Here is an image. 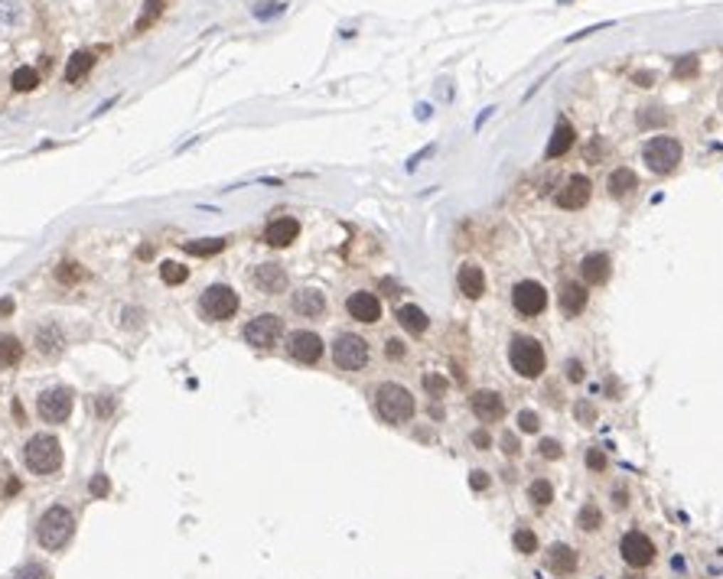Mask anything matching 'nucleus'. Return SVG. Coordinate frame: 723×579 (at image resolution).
I'll return each mask as SVG.
<instances>
[{
    "label": "nucleus",
    "instance_id": "nucleus-11",
    "mask_svg": "<svg viewBox=\"0 0 723 579\" xmlns=\"http://www.w3.org/2000/svg\"><path fill=\"white\" fill-rule=\"evenodd\" d=\"M619 553H623V560L629 566L642 570V566H648L655 560V543L648 541V534H642V531H626L623 543H619Z\"/></svg>",
    "mask_w": 723,
    "mask_h": 579
},
{
    "label": "nucleus",
    "instance_id": "nucleus-8",
    "mask_svg": "<svg viewBox=\"0 0 723 579\" xmlns=\"http://www.w3.org/2000/svg\"><path fill=\"white\" fill-rule=\"evenodd\" d=\"M280 335H284V319L274 316V313H261V316H254L251 323L245 325V342L254 348L278 345Z\"/></svg>",
    "mask_w": 723,
    "mask_h": 579
},
{
    "label": "nucleus",
    "instance_id": "nucleus-49",
    "mask_svg": "<svg viewBox=\"0 0 723 579\" xmlns=\"http://www.w3.org/2000/svg\"><path fill=\"white\" fill-rule=\"evenodd\" d=\"M586 378V371H584V364L577 362V358H570L567 362V381H574V384H580V381Z\"/></svg>",
    "mask_w": 723,
    "mask_h": 579
},
{
    "label": "nucleus",
    "instance_id": "nucleus-25",
    "mask_svg": "<svg viewBox=\"0 0 723 579\" xmlns=\"http://www.w3.org/2000/svg\"><path fill=\"white\" fill-rule=\"evenodd\" d=\"M570 147H574V127H570L567 121H557L554 134H551V140H547L544 156L547 160H557V156H564Z\"/></svg>",
    "mask_w": 723,
    "mask_h": 579
},
{
    "label": "nucleus",
    "instance_id": "nucleus-17",
    "mask_svg": "<svg viewBox=\"0 0 723 579\" xmlns=\"http://www.w3.org/2000/svg\"><path fill=\"white\" fill-rule=\"evenodd\" d=\"M580 274H584V280L590 286H603L609 280V274H613V257L606 251H593V254H586L580 261Z\"/></svg>",
    "mask_w": 723,
    "mask_h": 579
},
{
    "label": "nucleus",
    "instance_id": "nucleus-2",
    "mask_svg": "<svg viewBox=\"0 0 723 579\" xmlns=\"http://www.w3.org/2000/svg\"><path fill=\"white\" fill-rule=\"evenodd\" d=\"M75 534V518L65 504H53L43 511V518L36 524V541L43 550H62Z\"/></svg>",
    "mask_w": 723,
    "mask_h": 579
},
{
    "label": "nucleus",
    "instance_id": "nucleus-10",
    "mask_svg": "<svg viewBox=\"0 0 723 579\" xmlns=\"http://www.w3.org/2000/svg\"><path fill=\"white\" fill-rule=\"evenodd\" d=\"M72 391L69 387H53V391H46V394L39 397V404H36V410H39V417L46 420V423H65L69 420V413H72Z\"/></svg>",
    "mask_w": 723,
    "mask_h": 579
},
{
    "label": "nucleus",
    "instance_id": "nucleus-27",
    "mask_svg": "<svg viewBox=\"0 0 723 579\" xmlns=\"http://www.w3.org/2000/svg\"><path fill=\"white\" fill-rule=\"evenodd\" d=\"M95 65V53H75L69 59V65H65V82H78V78H85L88 72H92Z\"/></svg>",
    "mask_w": 723,
    "mask_h": 579
},
{
    "label": "nucleus",
    "instance_id": "nucleus-14",
    "mask_svg": "<svg viewBox=\"0 0 723 579\" xmlns=\"http://www.w3.org/2000/svg\"><path fill=\"white\" fill-rule=\"evenodd\" d=\"M470 410L479 423H499V420L505 417V401H502V394H495V391H476V394L470 397Z\"/></svg>",
    "mask_w": 723,
    "mask_h": 579
},
{
    "label": "nucleus",
    "instance_id": "nucleus-48",
    "mask_svg": "<svg viewBox=\"0 0 723 579\" xmlns=\"http://www.w3.org/2000/svg\"><path fill=\"white\" fill-rule=\"evenodd\" d=\"M470 443H473L476 449H482V453H485V449L492 446V436H489V433H485L482 426H479V430H473V433H470Z\"/></svg>",
    "mask_w": 723,
    "mask_h": 579
},
{
    "label": "nucleus",
    "instance_id": "nucleus-47",
    "mask_svg": "<svg viewBox=\"0 0 723 579\" xmlns=\"http://www.w3.org/2000/svg\"><path fill=\"white\" fill-rule=\"evenodd\" d=\"M665 121H668V117L658 108H645V114H639V127H652V124H665Z\"/></svg>",
    "mask_w": 723,
    "mask_h": 579
},
{
    "label": "nucleus",
    "instance_id": "nucleus-22",
    "mask_svg": "<svg viewBox=\"0 0 723 579\" xmlns=\"http://www.w3.org/2000/svg\"><path fill=\"white\" fill-rule=\"evenodd\" d=\"M580 556L574 547H567V543H554V547L547 550V570L557 573V576H570V573L577 570Z\"/></svg>",
    "mask_w": 723,
    "mask_h": 579
},
{
    "label": "nucleus",
    "instance_id": "nucleus-43",
    "mask_svg": "<svg viewBox=\"0 0 723 579\" xmlns=\"http://www.w3.org/2000/svg\"><path fill=\"white\" fill-rule=\"evenodd\" d=\"M385 355L391 358V362H404V358H408V345H404L401 339H388L385 342Z\"/></svg>",
    "mask_w": 723,
    "mask_h": 579
},
{
    "label": "nucleus",
    "instance_id": "nucleus-53",
    "mask_svg": "<svg viewBox=\"0 0 723 579\" xmlns=\"http://www.w3.org/2000/svg\"><path fill=\"white\" fill-rule=\"evenodd\" d=\"M626 498H629V494H626V488H619V492H616V494H613V502H616V508H626V504H629V502H626Z\"/></svg>",
    "mask_w": 723,
    "mask_h": 579
},
{
    "label": "nucleus",
    "instance_id": "nucleus-16",
    "mask_svg": "<svg viewBox=\"0 0 723 579\" xmlns=\"http://www.w3.org/2000/svg\"><path fill=\"white\" fill-rule=\"evenodd\" d=\"M254 286L268 296H278L287 290V271L280 264H258L254 267Z\"/></svg>",
    "mask_w": 723,
    "mask_h": 579
},
{
    "label": "nucleus",
    "instance_id": "nucleus-42",
    "mask_svg": "<svg viewBox=\"0 0 723 579\" xmlns=\"http://www.w3.org/2000/svg\"><path fill=\"white\" fill-rule=\"evenodd\" d=\"M88 492H92V498H105V494L111 492V482L105 472H98V475H92V482H88Z\"/></svg>",
    "mask_w": 723,
    "mask_h": 579
},
{
    "label": "nucleus",
    "instance_id": "nucleus-44",
    "mask_svg": "<svg viewBox=\"0 0 723 579\" xmlns=\"http://www.w3.org/2000/svg\"><path fill=\"white\" fill-rule=\"evenodd\" d=\"M574 413H577V423H593V420H596V407H593L590 401H577Z\"/></svg>",
    "mask_w": 723,
    "mask_h": 579
},
{
    "label": "nucleus",
    "instance_id": "nucleus-29",
    "mask_svg": "<svg viewBox=\"0 0 723 579\" xmlns=\"http://www.w3.org/2000/svg\"><path fill=\"white\" fill-rule=\"evenodd\" d=\"M577 527H580V531H590V534L600 531V527H603V511L596 508L593 502H586L584 508L577 511Z\"/></svg>",
    "mask_w": 723,
    "mask_h": 579
},
{
    "label": "nucleus",
    "instance_id": "nucleus-36",
    "mask_svg": "<svg viewBox=\"0 0 723 579\" xmlns=\"http://www.w3.org/2000/svg\"><path fill=\"white\" fill-rule=\"evenodd\" d=\"M56 280L59 283H78V280H85V271H82V264H72V261H65V264H59L56 267Z\"/></svg>",
    "mask_w": 723,
    "mask_h": 579
},
{
    "label": "nucleus",
    "instance_id": "nucleus-50",
    "mask_svg": "<svg viewBox=\"0 0 723 579\" xmlns=\"http://www.w3.org/2000/svg\"><path fill=\"white\" fill-rule=\"evenodd\" d=\"M470 485H473V492H485V488H489V475H485L482 469L470 472Z\"/></svg>",
    "mask_w": 723,
    "mask_h": 579
},
{
    "label": "nucleus",
    "instance_id": "nucleus-45",
    "mask_svg": "<svg viewBox=\"0 0 723 579\" xmlns=\"http://www.w3.org/2000/svg\"><path fill=\"white\" fill-rule=\"evenodd\" d=\"M499 446H502V453H505V456H512V459L522 453V446H518V436H515V433H502Z\"/></svg>",
    "mask_w": 723,
    "mask_h": 579
},
{
    "label": "nucleus",
    "instance_id": "nucleus-6",
    "mask_svg": "<svg viewBox=\"0 0 723 579\" xmlns=\"http://www.w3.org/2000/svg\"><path fill=\"white\" fill-rule=\"evenodd\" d=\"M238 306H241L238 293H235L231 286H225V283H212L206 293L199 296L202 316L212 319V323H225V319H231L235 313H238Z\"/></svg>",
    "mask_w": 723,
    "mask_h": 579
},
{
    "label": "nucleus",
    "instance_id": "nucleus-38",
    "mask_svg": "<svg viewBox=\"0 0 723 579\" xmlns=\"http://www.w3.org/2000/svg\"><path fill=\"white\" fill-rule=\"evenodd\" d=\"M423 391L431 397H446V391H450V384H446V378H440V374H423Z\"/></svg>",
    "mask_w": 723,
    "mask_h": 579
},
{
    "label": "nucleus",
    "instance_id": "nucleus-9",
    "mask_svg": "<svg viewBox=\"0 0 723 579\" xmlns=\"http://www.w3.org/2000/svg\"><path fill=\"white\" fill-rule=\"evenodd\" d=\"M512 306L518 309V316H538L544 313L547 306V290L538 283V280H518L512 286Z\"/></svg>",
    "mask_w": 723,
    "mask_h": 579
},
{
    "label": "nucleus",
    "instance_id": "nucleus-21",
    "mask_svg": "<svg viewBox=\"0 0 723 579\" xmlns=\"http://www.w3.org/2000/svg\"><path fill=\"white\" fill-rule=\"evenodd\" d=\"M456 283H460V293L466 300H479L485 293V274L479 264H463L460 274H456Z\"/></svg>",
    "mask_w": 723,
    "mask_h": 579
},
{
    "label": "nucleus",
    "instance_id": "nucleus-12",
    "mask_svg": "<svg viewBox=\"0 0 723 579\" xmlns=\"http://www.w3.org/2000/svg\"><path fill=\"white\" fill-rule=\"evenodd\" d=\"M287 352H290L293 362L316 364L323 358V339L316 332H310V329H297V332H290V339H287Z\"/></svg>",
    "mask_w": 723,
    "mask_h": 579
},
{
    "label": "nucleus",
    "instance_id": "nucleus-19",
    "mask_svg": "<svg viewBox=\"0 0 723 579\" xmlns=\"http://www.w3.org/2000/svg\"><path fill=\"white\" fill-rule=\"evenodd\" d=\"M297 234H300V222H297V218H290V215L274 218V222L264 228V241H268L270 247L293 244V241H297Z\"/></svg>",
    "mask_w": 723,
    "mask_h": 579
},
{
    "label": "nucleus",
    "instance_id": "nucleus-41",
    "mask_svg": "<svg viewBox=\"0 0 723 579\" xmlns=\"http://www.w3.org/2000/svg\"><path fill=\"white\" fill-rule=\"evenodd\" d=\"M14 579H53V573H49L43 563H26Z\"/></svg>",
    "mask_w": 723,
    "mask_h": 579
},
{
    "label": "nucleus",
    "instance_id": "nucleus-15",
    "mask_svg": "<svg viewBox=\"0 0 723 579\" xmlns=\"http://www.w3.org/2000/svg\"><path fill=\"white\" fill-rule=\"evenodd\" d=\"M346 309H349V316H352L355 323H365V325H371V323L381 319V300H378L375 293H369V290H355V293L346 300Z\"/></svg>",
    "mask_w": 723,
    "mask_h": 579
},
{
    "label": "nucleus",
    "instance_id": "nucleus-13",
    "mask_svg": "<svg viewBox=\"0 0 723 579\" xmlns=\"http://www.w3.org/2000/svg\"><path fill=\"white\" fill-rule=\"evenodd\" d=\"M590 195H593V183L584 176V173H577V176H570L567 183H564V189L557 193L554 202L567 212H580V209H586Z\"/></svg>",
    "mask_w": 723,
    "mask_h": 579
},
{
    "label": "nucleus",
    "instance_id": "nucleus-39",
    "mask_svg": "<svg viewBox=\"0 0 723 579\" xmlns=\"http://www.w3.org/2000/svg\"><path fill=\"white\" fill-rule=\"evenodd\" d=\"M606 465H609V459H606V453L603 449H586V469L590 472H606Z\"/></svg>",
    "mask_w": 723,
    "mask_h": 579
},
{
    "label": "nucleus",
    "instance_id": "nucleus-51",
    "mask_svg": "<svg viewBox=\"0 0 723 579\" xmlns=\"http://www.w3.org/2000/svg\"><path fill=\"white\" fill-rule=\"evenodd\" d=\"M111 407H115V401H111V397H105V394H101V397H98V404H95V410H98V417L111 413Z\"/></svg>",
    "mask_w": 723,
    "mask_h": 579
},
{
    "label": "nucleus",
    "instance_id": "nucleus-31",
    "mask_svg": "<svg viewBox=\"0 0 723 579\" xmlns=\"http://www.w3.org/2000/svg\"><path fill=\"white\" fill-rule=\"evenodd\" d=\"M23 358V345H20V339H14V335H0V364H16Z\"/></svg>",
    "mask_w": 723,
    "mask_h": 579
},
{
    "label": "nucleus",
    "instance_id": "nucleus-26",
    "mask_svg": "<svg viewBox=\"0 0 723 579\" xmlns=\"http://www.w3.org/2000/svg\"><path fill=\"white\" fill-rule=\"evenodd\" d=\"M36 348L43 352V355H59V352H62L59 325H43V329L36 332Z\"/></svg>",
    "mask_w": 723,
    "mask_h": 579
},
{
    "label": "nucleus",
    "instance_id": "nucleus-54",
    "mask_svg": "<svg viewBox=\"0 0 723 579\" xmlns=\"http://www.w3.org/2000/svg\"><path fill=\"white\" fill-rule=\"evenodd\" d=\"M648 82H652V72H642V75H635V85L648 88Z\"/></svg>",
    "mask_w": 723,
    "mask_h": 579
},
{
    "label": "nucleus",
    "instance_id": "nucleus-7",
    "mask_svg": "<svg viewBox=\"0 0 723 579\" xmlns=\"http://www.w3.org/2000/svg\"><path fill=\"white\" fill-rule=\"evenodd\" d=\"M369 342L362 339V335L355 332H342L336 335V342H332V362H336V368L342 371H362L365 364H369Z\"/></svg>",
    "mask_w": 723,
    "mask_h": 579
},
{
    "label": "nucleus",
    "instance_id": "nucleus-24",
    "mask_svg": "<svg viewBox=\"0 0 723 579\" xmlns=\"http://www.w3.org/2000/svg\"><path fill=\"white\" fill-rule=\"evenodd\" d=\"M398 323L404 325L411 335H423L427 329H431V316H427L421 306H414V303H404V306H398Z\"/></svg>",
    "mask_w": 723,
    "mask_h": 579
},
{
    "label": "nucleus",
    "instance_id": "nucleus-46",
    "mask_svg": "<svg viewBox=\"0 0 723 579\" xmlns=\"http://www.w3.org/2000/svg\"><path fill=\"white\" fill-rule=\"evenodd\" d=\"M697 72V59L694 55H687V59H681L675 65V78H687V75H694Z\"/></svg>",
    "mask_w": 723,
    "mask_h": 579
},
{
    "label": "nucleus",
    "instance_id": "nucleus-5",
    "mask_svg": "<svg viewBox=\"0 0 723 579\" xmlns=\"http://www.w3.org/2000/svg\"><path fill=\"white\" fill-rule=\"evenodd\" d=\"M681 156H685V150H681V144H677L675 137H668V134H658V137H652L645 144V150H642V160H645V166L652 173H658V176H668V173L677 170V163H681Z\"/></svg>",
    "mask_w": 723,
    "mask_h": 579
},
{
    "label": "nucleus",
    "instance_id": "nucleus-20",
    "mask_svg": "<svg viewBox=\"0 0 723 579\" xmlns=\"http://www.w3.org/2000/svg\"><path fill=\"white\" fill-rule=\"evenodd\" d=\"M561 313L567 319H574V316H580L586 309V303H590V293H586V286L584 283H577V280H567V283L561 286Z\"/></svg>",
    "mask_w": 723,
    "mask_h": 579
},
{
    "label": "nucleus",
    "instance_id": "nucleus-34",
    "mask_svg": "<svg viewBox=\"0 0 723 579\" xmlns=\"http://www.w3.org/2000/svg\"><path fill=\"white\" fill-rule=\"evenodd\" d=\"M163 7H167V0H147V4H144V16L137 20V26H134V30L144 33L147 26H154V20L163 13Z\"/></svg>",
    "mask_w": 723,
    "mask_h": 579
},
{
    "label": "nucleus",
    "instance_id": "nucleus-4",
    "mask_svg": "<svg viewBox=\"0 0 723 579\" xmlns=\"http://www.w3.org/2000/svg\"><path fill=\"white\" fill-rule=\"evenodd\" d=\"M23 459L36 475H53L62 465V446L53 433H36L23 446Z\"/></svg>",
    "mask_w": 723,
    "mask_h": 579
},
{
    "label": "nucleus",
    "instance_id": "nucleus-30",
    "mask_svg": "<svg viewBox=\"0 0 723 579\" xmlns=\"http://www.w3.org/2000/svg\"><path fill=\"white\" fill-rule=\"evenodd\" d=\"M528 498H531V504H538V508H547V504L554 502V485L547 479H534L528 485Z\"/></svg>",
    "mask_w": 723,
    "mask_h": 579
},
{
    "label": "nucleus",
    "instance_id": "nucleus-28",
    "mask_svg": "<svg viewBox=\"0 0 723 579\" xmlns=\"http://www.w3.org/2000/svg\"><path fill=\"white\" fill-rule=\"evenodd\" d=\"M186 254H196V257H212L218 251H225V238H199V241H186L183 244Z\"/></svg>",
    "mask_w": 723,
    "mask_h": 579
},
{
    "label": "nucleus",
    "instance_id": "nucleus-18",
    "mask_svg": "<svg viewBox=\"0 0 723 579\" xmlns=\"http://www.w3.org/2000/svg\"><path fill=\"white\" fill-rule=\"evenodd\" d=\"M293 313H300L303 319H320L326 313V296L320 293V290H313V286H303V290H297L290 300Z\"/></svg>",
    "mask_w": 723,
    "mask_h": 579
},
{
    "label": "nucleus",
    "instance_id": "nucleus-40",
    "mask_svg": "<svg viewBox=\"0 0 723 579\" xmlns=\"http://www.w3.org/2000/svg\"><path fill=\"white\" fill-rule=\"evenodd\" d=\"M518 430H522V433H538L541 430V417L534 413V410H522V413H518Z\"/></svg>",
    "mask_w": 723,
    "mask_h": 579
},
{
    "label": "nucleus",
    "instance_id": "nucleus-1",
    "mask_svg": "<svg viewBox=\"0 0 723 579\" xmlns=\"http://www.w3.org/2000/svg\"><path fill=\"white\" fill-rule=\"evenodd\" d=\"M375 413L385 420V423H394V426L411 423L417 413V401L404 384L385 381V384L375 387Z\"/></svg>",
    "mask_w": 723,
    "mask_h": 579
},
{
    "label": "nucleus",
    "instance_id": "nucleus-32",
    "mask_svg": "<svg viewBox=\"0 0 723 579\" xmlns=\"http://www.w3.org/2000/svg\"><path fill=\"white\" fill-rule=\"evenodd\" d=\"M10 85H14L16 92H33V88L39 85L36 69H30V65H23V69H16V72H14V78H10Z\"/></svg>",
    "mask_w": 723,
    "mask_h": 579
},
{
    "label": "nucleus",
    "instance_id": "nucleus-52",
    "mask_svg": "<svg viewBox=\"0 0 723 579\" xmlns=\"http://www.w3.org/2000/svg\"><path fill=\"white\" fill-rule=\"evenodd\" d=\"M7 316H14V300L4 296V300H0V319H7Z\"/></svg>",
    "mask_w": 723,
    "mask_h": 579
},
{
    "label": "nucleus",
    "instance_id": "nucleus-35",
    "mask_svg": "<svg viewBox=\"0 0 723 579\" xmlns=\"http://www.w3.org/2000/svg\"><path fill=\"white\" fill-rule=\"evenodd\" d=\"M512 543H515L518 553H534V550H538V534L528 531V527H518L515 537H512Z\"/></svg>",
    "mask_w": 723,
    "mask_h": 579
},
{
    "label": "nucleus",
    "instance_id": "nucleus-37",
    "mask_svg": "<svg viewBox=\"0 0 723 579\" xmlns=\"http://www.w3.org/2000/svg\"><path fill=\"white\" fill-rule=\"evenodd\" d=\"M538 456L547 459V462H557V459L564 456V446L557 440H551V436H544V440L538 443Z\"/></svg>",
    "mask_w": 723,
    "mask_h": 579
},
{
    "label": "nucleus",
    "instance_id": "nucleus-33",
    "mask_svg": "<svg viewBox=\"0 0 723 579\" xmlns=\"http://www.w3.org/2000/svg\"><path fill=\"white\" fill-rule=\"evenodd\" d=\"M160 277H163V283L176 286V283H186L189 271H186L183 264H176V261H167V264H160Z\"/></svg>",
    "mask_w": 723,
    "mask_h": 579
},
{
    "label": "nucleus",
    "instance_id": "nucleus-3",
    "mask_svg": "<svg viewBox=\"0 0 723 579\" xmlns=\"http://www.w3.org/2000/svg\"><path fill=\"white\" fill-rule=\"evenodd\" d=\"M508 362H512V368H515L522 378L534 381V378H541L547 368V352L534 335H515L512 345H508Z\"/></svg>",
    "mask_w": 723,
    "mask_h": 579
},
{
    "label": "nucleus",
    "instance_id": "nucleus-23",
    "mask_svg": "<svg viewBox=\"0 0 723 579\" xmlns=\"http://www.w3.org/2000/svg\"><path fill=\"white\" fill-rule=\"evenodd\" d=\"M606 189L613 199H626V195H632L639 189V176H635V170H629V166H619V170L609 173Z\"/></svg>",
    "mask_w": 723,
    "mask_h": 579
}]
</instances>
